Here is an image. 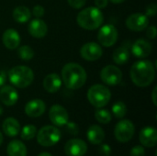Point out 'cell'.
I'll return each instance as SVG.
<instances>
[{
	"mask_svg": "<svg viewBox=\"0 0 157 156\" xmlns=\"http://www.w3.org/2000/svg\"><path fill=\"white\" fill-rule=\"evenodd\" d=\"M146 36L149 38V39H155L156 37V28L155 26H151L147 29V31H146Z\"/></svg>",
	"mask_w": 157,
	"mask_h": 156,
	"instance_id": "obj_36",
	"label": "cell"
},
{
	"mask_svg": "<svg viewBox=\"0 0 157 156\" xmlns=\"http://www.w3.org/2000/svg\"><path fill=\"white\" fill-rule=\"evenodd\" d=\"M61 139V131L55 126L47 125L42 127L37 133V142L43 147L55 145Z\"/></svg>",
	"mask_w": 157,
	"mask_h": 156,
	"instance_id": "obj_6",
	"label": "cell"
},
{
	"mask_svg": "<svg viewBox=\"0 0 157 156\" xmlns=\"http://www.w3.org/2000/svg\"><path fill=\"white\" fill-rule=\"evenodd\" d=\"M3 141H4V139H3V135H2V133H1V131H0V146H1V144L3 143Z\"/></svg>",
	"mask_w": 157,
	"mask_h": 156,
	"instance_id": "obj_42",
	"label": "cell"
},
{
	"mask_svg": "<svg viewBox=\"0 0 157 156\" xmlns=\"http://www.w3.org/2000/svg\"><path fill=\"white\" fill-rule=\"evenodd\" d=\"M144 154H145L144 148L143 146H141V145L134 146L131 150V153H130L131 156H144Z\"/></svg>",
	"mask_w": 157,
	"mask_h": 156,
	"instance_id": "obj_31",
	"label": "cell"
},
{
	"mask_svg": "<svg viewBox=\"0 0 157 156\" xmlns=\"http://www.w3.org/2000/svg\"><path fill=\"white\" fill-rule=\"evenodd\" d=\"M49 118L52 123L55 126H64L69 121V115L67 110L61 105H53L50 108Z\"/></svg>",
	"mask_w": 157,
	"mask_h": 156,
	"instance_id": "obj_11",
	"label": "cell"
},
{
	"mask_svg": "<svg viewBox=\"0 0 157 156\" xmlns=\"http://www.w3.org/2000/svg\"><path fill=\"white\" fill-rule=\"evenodd\" d=\"M140 143L143 146L152 148L156 145L157 131L154 127H145L140 131Z\"/></svg>",
	"mask_w": 157,
	"mask_h": 156,
	"instance_id": "obj_14",
	"label": "cell"
},
{
	"mask_svg": "<svg viewBox=\"0 0 157 156\" xmlns=\"http://www.w3.org/2000/svg\"><path fill=\"white\" fill-rule=\"evenodd\" d=\"M64 126H66L67 132L70 133L71 135H77L79 132V128L78 125L73 121H68Z\"/></svg>",
	"mask_w": 157,
	"mask_h": 156,
	"instance_id": "obj_30",
	"label": "cell"
},
{
	"mask_svg": "<svg viewBox=\"0 0 157 156\" xmlns=\"http://www.w3.org/2000/svg\"><path fill=\"white\" fill-rule=\"evenodd\" d=\"M112 113L113 115L117 118V119H122L123 117H125V115L127 114V107L125 105L124 102L122 101H118L116 102L112 108H111Z\"/></svg>",
	"mask_w": 157,
	"mask_h": 156,
	"instance_id": "obj_26",
	"label": "cell"
},
{
	"mask_svg": "<svg viewBox=\"0 0 157 156\" xmlns=\"http://www.w3.org/2000/svg\"><path fill=\"white\" fill-rule=\"evenodd\" d=\"M111 98L110 90L103 85H94L87 91V99L95 108L105 107Z\"/></svg>",
	"mask_w": 157,
	"mask_h": 156,
	"instance_id": "obj_5",
	"label": "cell"
},
{
	"mask_svg": "<svg viewBox=\"0 0 157 156\" xmlns=\"http://www.w3.org/2000/svg\"><path fill=\"white\" fill-rule=\"evenodd\" d=\"M68 4L70 6H72L75 9H79L82 8L85 5L86 0H67Z\"/></svg>",
	"mask_w": 157,
	"mask_h": 156,
	"instance_id": "obj_32",
	"label": "cell"
},
{
	"mask_svg": "<svg viewBox=\"0 0 157 156\" xmlns=\"http://www.w3.org/2000/svg\"><path fill=\"white\" fill-rule=\"evenodd\" d=\"M108 3H109V0H95V5H96V7L98 8H104L108 6Z\"/></svg>",
	"mask_w": 157,
	"mask_h": 156,
	"instance_id": "obj_37",
	"label": "cell"
},
{
	"mask_svg": "<svg viewBox=\"0 0 157 156\" xmlns=\"http://www.w3.org/2000/svg\"><path fill=\"white\" fill-rule=\"evenodd\" d=\"M64 152L68 156H84L87 152V145L83 140L71 139L65 143Z\"/></svg>",
	"mask_w": 157,
	"mask_h": 156,
	"instance_id": "obj_13",
	"label": "cell"
},
{
	"mask_svg": "<svg viewBox=\"0 0 157 156\" xmlns=\"http://www.w3.org/2000/svg\"><path fill=\"white\" fill-rule=\"evenodd\" d=\"M132 52L138 58H145L152 52V44L145 40H137L132 47Z\"/></svg>",
	"mask_w": 157,
	"mask_h": 156,
	"instance_id": "obj_18",
	"label": "cell"
},
{
	"mask_svg": "<svg viewBox=\"0 0 157 156\" xmlns=\"http://www.w3.org/2000/svg\"><path fill=\"white\" fill-rule=\"evenodd\" d=\"M6 153L8 156H27V147L22 142L14 140L8 143Z\"/></svg>",
	"mask_w": 157,
	"mask_h": 156,
	"instance_id": "obj_23",
	"label": "cell"
},
{
	"mask_svg": "<svg viewBox=\"0 0 157 156\" xmlns=\"http://www.w3.org/2000/svg\"><path fill=\"white\" fill-rule=\"evenodd\" d=\"M96 120L102 124H108L111 121V114L107 109H98L95 113Z\"/></svg>",
	"mask_w": 157,
	"mask_h": 156,
	"instance_id": "obj_29",
	"label": "cell"
},
{
	"mask_svg": "<svg viewBox=\"0 0 157 156\" xmlns=\"http://www.w3.org/2000/svg\"><path fill=\"white\" fill-rule=\"evenodd\" d=\"M135 132L134 124L130 120H122L117 123L114 130V135L118 142L127 143L132 140Z\"/></svg>",
	"mask_w": 157,
	"mask_h": 156,
	"instance_id": "obj_7",
	"label": "cell"
},
{
	"mask_svg": "<svg viewBox=\"0 0 157 156\" xmlns=\"http://www.w3.org/2000/svg\"><path fill=\"white\" fill-rule=\"evenodd\" d=\"M4 45L9 50H15L19 46L20 36L18 32L14 29H7L4 31L2 36Z\"/></svg>",
	"mask_w": 157,
	"mask_h": 156,
	"instance_id": "obj_19",
	"label": "cell"
},
{
	"mask_svg": "<svg viewBox=\"0 0 157 156\" xmlns=\"http://www.w3.org/2000/svg\"><path fill=\"white\" fill-rule=\"evenodd\" d=\"M156 11V5H155V4H150V5L147 6V8H146V13H145V15H146L147 17H154V16H155Z\"/></svg>",
	"mask_w": 157,
	"mask_h": 156,
	"instance_id": "obj_35",
	"label": "cell"
},
{
	"mask_svg": "<svg viewBox=\"0 0 157 156\" xmlns=\"http://www.w3.org/2000/svg\"><path fill=\"white\" fill-rule=\"evenodd\" d=\"M28 29L32 37L36 39H42L48 32V26L42 19L35 18L29 22Z\"/></svg>",
	"mask_w": 157,
	"mask_h": 156,
	"instance_id": "obj_16",
	"label": "cell"
},
{
	"mask_svg": "<svg viewBox=\"0 0 157 156\" xmlns=\"http://www.w3.org/2000/svg\"><path fill=\"white\" fill-rule=\"evenodd\" d=\"M3 112H4V109H3V108H2V107L0 106V116H1L2 114H3Z\"/></svg>",
	"mask_w": 157,
	"mask_h": 156,
	"instance_id": "obj_43",
	"label": "cell"
},
{
	"mask_svg": "<svg viewBox=\"0 0 157 156\" xmlns=\"http://www.w3.org/2000/svg\"><path fill=\"white\" fill-rule=\"evenodd\" d=\"M102 53L103 51L101 46L96 42H87L84 44L80 50V54L82 58L89 62L98 60L102 56Z\"/></svg>",
	"mask_w": 157,
	"mask_h": 156,
	"instance_id": "obj_12",
	"label": "cell"
},
{
	"mask_svg": "<svg viewBox=\"0 0 157 156\" xmlns=\"http://www.w3.org/2000/svg\"><path fill=\"white\" fill-rule=\"evenodd\" d=\"M86 135H87L88 141L94 145L101 144L105 139V132H104L103 129L98 125L90 126L88 128Z\"/></svg>",
	"mask_w": 157,
	"mask_h": 156,
	"instance_id": "obj_21",
	"label": "cell"
},
{
	"mask_svg": "<svg viewBox=\"0 0 157 156\" xmlns=\"http://www.w3.org/2000/svg\"><path fill=\"white\" fill-rule=\"evenodd\" d=\"M8 78L11 84L16 87L25 88L33 82L34 73L28 66L18 65L13 67L8 72Z\"/></svg>",
	"mask_w": 157,
	"mask_h": 156,
	"instance_id": "obj_4",
	"label": "cell"
},
{
	"mask_svg": "<svg viewBox=\"0 0 157 156\" xmlns=\"http://www.w3.org/2000/svg\"><path fill=\"white\" fill-rule=\"evenodd\" d=\"M6 73L3 70L0 71V88L6 84Z\"/></svg>",
	"mask_w": 157,
	"mask_h": 156,
	"instance_id": "obj_38",
	"label": "cell"
},
{
	"mask_svg": "<svg viewBox=\"0 0 157 156\" xmlns=\"http://www.w3.org/2000/svg\"><path fill=\"white\" fill-rule=\"evenodd\" d=\"M17 54L19 58L23 61H29L33 58L34 56V51L31 47L28 45H23L18 48Z\"/></svg>",
	"mask_w": 157,
	"mask_h": 156,
	"instance_id": "obj_28",
	"label": "cell"
},
{
	"mask_svg": "<svg viewBox=\"0 0 157 156\" xmlns=\"http://www.w3.org/2000/svg\"><path fill=\"white\" fill-rule=\"evenodd\" d=\"M156 90H157V86H155L153 90V93H152V100H153V103L155 106H156Z\"/></svg>",
	"mask_w": 157,
	"mask_h": 156,
	"instance_id": "obj_39",
	"label": "cell"
},
{
	"mask_svg": "<svg viewBox=\"0 0 157 156\" xmlns=\"http://www.w3.org/2000/svg\"><path fill=\"white\" fill-rule=\"evenodd\" d=\"M109 1H111L114 4H121V3H123L125 0H109Z\"/></svg>",
	"mask_w": 157,
	"mask_h": 156,
	"instance_id": "obj_40",
	"label": "cell"
},
{
	"mask_svg": "<svg viewBox=\"0 0 157 156\" xmlns=\"http://www.w3.org/2000/svg\"><path fill=\"white\" fill-rule=\"evenodd\" d=\"M36 133H37V128L34 125L29 124V125H26L25 127L22 128L20 136H21L22 140L30 141L35 137Z\"/></svg>",
	"mask_w": 157,
	"mask_h": 156,
	"instance_id": "obj_27",
	"label": "cell"
},
{
	"mask_svg": "<svg viewBox=\"0 0 157 156\" xmlns=\"http://www.w3.org/2000/svg\"><path fill=\"white\" fill-rule=\"evenodd\" d=\"M13 18L15 19V21L18 22V23H26L28 22L30 17H31V12L29 9V7L25 6H17L12 13Z\"/></svg>",
	"mask_w": 157,
	"mask_h": 156,
	"instance_id": "obj_24",
	"label": "cell"
},
{
	"mask_svg": "<svg viewBox=\"0 0 157 156\" xmlns=\"http://www.w3.org/2000/svg\"><path fill=\"white\" fill-rule=\"evenodd\" d=\"M62 86V79L57 74H50L43 80V87L49 93H56Z\"/></svg>",
	"mask_w": 157,
	"mask_h": 156,
	"instance_id": "obj_20",
	"label": "cell"
},
{
	"mask_svg": "<svg viewBox=\"0 0 157 156\" xmlns=\"http://www.w3.org/2000/svg\"><path fill=\"white\" fill-rule=\"evenodd\" d=\"M118 36L119 33L116 27L111 24H107L99 29L98 33V40L104 47H111L116 43Z\"/></svg>",
	"mask_w": 157,
	"mask_h": 156,
	"instance_id": "obj_8",
	"label": "cell"
},
{
	"mask_svg": "<svg viewBox=\"0 0 157 156\" xmlns=\"http://www.w3.org/2000/svg\"><path fill=\"white\" fill-rule=\"evenodd\" d=\"M76 21L81 28L87 30H94L102 25L104 21V16L99 8L90 6L81 10L78 13Z\"/></svg>",
	"mask_w": 157,
	"mask_h": 156,
	"instance_id": "obj_3",
	"label": "cell"
},
{
	"mask_svg": "<svg viewBox=\"0 0 157 156\" xmlns=\"http://www.w3.org/2000/svg\"><path fill=\"white\" fill-rule=\"evenodd\" d=\"M100 78L108 86H117L122 80V72L115 65H107L101 70Z\"/></svg>",
	"mask_w": 157,
	"mask_h": 156,
	"instance_id": "obj_9",
	"label": "cell"
},
{
	"mask_svg": "<svg viewBox=\"0 0 157 156\" xmlns=\"http://www.w3.org/2000/svg\"><path fill=\"white\" fill-rule=\"evenodd\" d=\"M112 59L117 64H124L130 59V51L129 49L125 46H121L117 48L112 55Z\"/></svg>",
	"mask_w": 157,
	"mask_h": 156,
	"instance_id": "obj_25",
	"label": "cell"
},
{
	"mask_svg": "<svg viewBox=\"0 0 157 156\" xmlns=\"http://www.w3.org/2000/svg\"><path fill=\"white\" fill-rule=\"evenodd\" d=\"M99 154L101 156H109L111 154V148L109 144H101L99 146Z\"/></svg>",
	"mask_w": 157,
	"mask_h": 156,
	"instance_id": "obj_34",
	"label": "cell"
},
{
	"mask_svg": "<svg viewBox=\"0 0 157 156\" xmlns=\"http://www.w3.org/2000/svg\"><path fill=\"white\" fill-rule=\"evenodd\" d=\"M130 74L134 85L140 87H145L150 86L155 80V66L150 61L141 60L132 64Z\"/></svg>",
	"mask_w": 157,
	"mask_h": 156,
	"instance_id": "obj_1",
	"label": "cell"
},
{
	"mask_svg": "<svg viewBox=\"0 0 157 156\" xmlns=\"http://www.w3.org/2000/svg\"><path fill=\"white\" fill-rule=\"evenodd\" d=\"M0 100L7 107L14 106L18 100V93L11 86H3L0 88Z\"/></svg>",
	"mask_w": 157,
	"mask_h": 156,
	"instance_id": "obj_17",
	"label": "cell"
},
{
	"mask_svg": "<svg viewBox=\"0 0 157 156\" xmlns=\"http://www.w3.org/2000/svg\"><path fill=\"white\" fill-rule=\"evenodd\" d=\"M46 109V105L41 99H32L25 106V113L30 118L40 117Z\"/></svg>",
	"mask_w": 157,
	"mask_h": 156,
	"instance_id": "obj_15",
	"label": "cell"
},
{
	"mask_svg": "<svg viewBox=\"0 0 157 156\" xmlns=\"http://www.w3.org/2000/svg\"><path fill=\"white\" fill-rule=\"evenodd\" d=\"M4 133L8 137H16L20 131V124L14 118H7L2 124Z\"/></svg>",
	"mask_w": 157,
	"mask_h": 156,
	"instance_id": "obj_22",
	"label": "cell"
},
{
	"mask_svg": "<svg viewBox=\"0 0 157 156\" xmlns=\"http://www.w3.org/2000/svg\"><path fill=\"white\" fill-rule=\"evenodd\" d=\"M149 25V17L143 13H134L126 19V26L132 31H142Z\"/></svg>",
	"mask_w": 157,
	"mask_h": 156,
	"instance_id": "obj_10",
	"label": "cell"
},
{
	"mask_svg": "<svg viewBox=\"0 0 157 156\" xmlns=\"http://www.w3.org/2000/svg\"><path fill=\"white\" fill-rule=\"evenodd\" d=\"M32 13L33 15L37 17V18H40L41 17H43L44 13H45V10H44V7L42 6H40V5H37L33 7L32 9Z\"/></svg>",
	"mask_w": 157,
	"mask_h": 156,
	"instance_id": "obj_33",
	"label": "cell"
},
{
	"mask_svg": "<svg viewBox=\"0 0 157 156\" xmlns=\"http://www.w3.org/2000/svg\"><path fill=\"white\" fill-rule=\"evenodd\" d=\"M38 156H52L51 154H49V153H46V152H44V153H41V154H40Z\"/></svg>",
	"mask_w": 157,
	"mask_h": 156,
	"instance_id": "obj_41",
	"label": "cell"
},
{
	"mask_svg": "<svg viewBox=\"0 0 157 156\" xmlns=\"http://www.w3.org/2000/svg\"><path fill=\"white\" fill-rule=\"evenodd\" d=\"M62 80L67 88L79 89L86 84V72L80 64L69 63L62 69Z\"/></svg>",
	"mask_w": 157,
	"mask_h": 156,
	"instance_id": "obj_2",
	"label": "cell"
}]
</instances>
